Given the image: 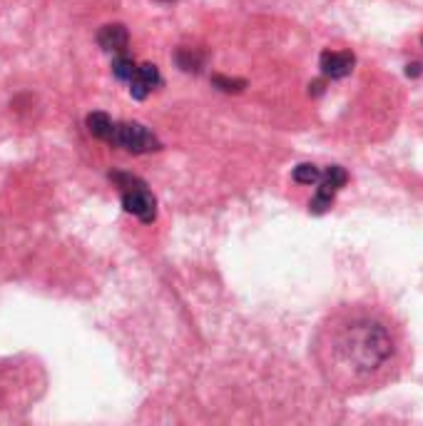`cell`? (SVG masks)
Wrapping results in <instances>:
<instances>
[{"instance_id": "6da1fadb", "label": "cell", "mask_w": 423, "mask_h": 426, "mask_svg": "<svg viewBox=\"0 0 423 426\" xmlns=\"http://www.w3.org/2000/svg\"><path fill=\"white\" fill-rule=\"evenodd\" d=\"M394 354L396 342L389 324L369 312H339L316 337L321 371L344 389L374 384L391 366Z\"/></svg>"}, {"instance_id": "7a4b0ae2", "label": "cell", "mask_w": 423, "mask_h": 426, "mask_svg": "<svg viewBox=\"0 0 423 426\" xmlns=\"http://www.w3.org/2000/svg\"><path fill=\"white\" fill-rule=\"evenodd\" d=\"M110 179L123 192L125 212L135 214L137 220L144 222V225L155 222V217H157V199L147 190V185H144L142 179L135 177V175H127V172H112Z\"/></svg>"}, {"instance_id": "3957f363", "label": "cell", "mask_w": 423, "mask_h": 426, "mask_svg": "<svg viewBox=\"0 0 423 426\" xmlns=\"http://www.w3.org/2000/svg\"><path fill=\"white\" fill-rule=\"evenodd\" d=\"M107 142L117 145V147H123L132 155H147V152H157L162 147L157 135L140 123H112V132H110Z\"/></svg>"}, {"instance_id": "277c9868", "label": "cell", "mask_w": 423, "mask_h": 426, "mask_svg": "<svg viewBox=\"0 0 423 426\" xmlns=\"http://www.w3.org/2000/svg\"><path fill=\"white\" fill-rule=\"evenodd\" d=\"M346 172H344V167L339 165H331L324 175H321L319 179V190H316L314 199H311V212L321 214L326 212L329 207H331V202H334L336 192L342 190L344 185H346Z\"/></svg>"}, {"instance_id": "5b68a950", "label": "cell", "mask_w": 423, "mask_h": 426, "mask_svg": "<svg viewBox=\"0 0 423 426\" xmlns=\"http://www.w3.org/2000/svg\"><path fill=\"white\" fill-rule=\"evenodd\" d=\"M127 85H130V95L135 97V100H144L152 90H157V85H162L157 65H152V62L137 65L135 75H132V80Z\"/></svg>"}, {"instance_id": "8992f818", "label": "cell", "mask_w": 423, "mask_h": 426, "mask_svg": "<svg viewBox=\"0 0 423 426\" xmlns=\"http://www.w3.org/2000/svg\"><path fill=\"white\" fill-rule=\"evenodd\" d=\"M354 55L351 53H344V50H324L319 60L321 73L331 80H342L346 77L351 70H354Z\"/></svg>"}, {"instance_id": "52a82bcc", "label": "cell", "mask_w": 423, "mask_h": 426, "mask_svg": "<svg viewBox=\"0 0 423 426\" xmlns=\"http://www.w3.org/2000/svg\"><path fill=\"white\" fill-rule=\"evenodd\" d=\"M97 42H100V48L105 53H120L123 55L125 50H127V42H130V33L125 25L120 23H112V25H105L100 33H97Z\"/></svg>"}, {"instance_id": "ba28073f", "label": "cell", "mask_w": 423, "mask_h": 426, "mask_svg": "<svg viewBox=\"0 0 423 426\" xmlns=\"http://www.w3.org/2000/svg\"><path fill=\"white\" fill-rule=\"evenodd\" d=\"M85 123H88V132L92 135V138L105 140V142H107L110 132H112V123H115V120H112L107 112H90Z\"/></svg>"}, {"instance_id": "9c48e42d", "label": "cell", "mask_w": 423, "mask_h": 426, "mask_svg": "<svg viewBox=\"0 0 423 426\" xmlns=\"http://www.w3.org/2000/svg\"><path fill=\"white\" fill-rule=\"evenodd\" d=\"M135 70H137V62L127 55H120L112 62V73H115V77L117 80H123V83H130L132 75H135Z\"/></svg>"}, {"instance_id": "30bf717a", "label": "cell", "mask_w": 423, "mask_h": 426, "mask_svg": "<svg viewBox=\"0 0 423 426\" xmlns=\"http://www.w3.org/2000/svg\"><path fill=\"white\" fill-rule=\"evenodd\" d=\"M321 175L324 172L316 165H299L294 170V182H299V185H319Z\"/></svg>"}, {"instance_id": "8fae6325", "label": "cell", "mask_w": 423, "mask_h": 426, "mask_svg": "<svg viewBox=\"0 0 423 426\" xmlns=\"http://www.w3.org/2000/svg\"><path fill=\"white\" fill-rule=\"evenodd\" d=\"M177 62L182 70H199V58L192 55V50H179L177 53Z\"/></svg>"}, {"instance_id": "7c38bea8", "label": "cell", "mask_w": 423, "mask_h": 426, "mask_svg": "<svg viewBox=\"0 0 423 426\" xmlns=\"http://www.w3.org/2000/svg\"><path fill=\"white\" fill-rule=\"evenodd\" d=\"M214 85H217L219 90H225V92H237V90H242L244 88V80H229V77H222V75H217L214 77Z\"/></svg>"}]
</instances>
